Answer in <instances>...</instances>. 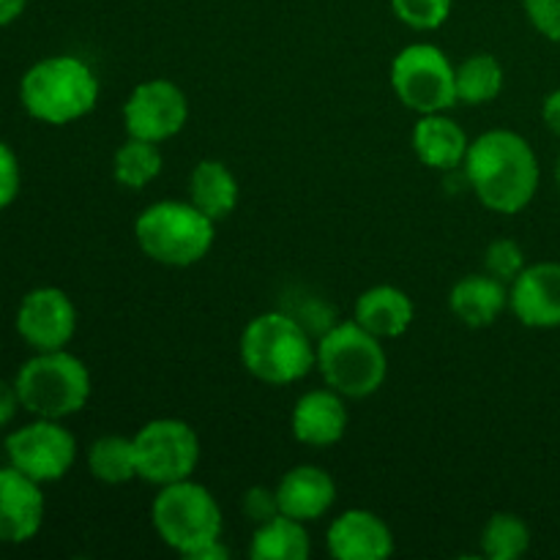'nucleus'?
Segmentation results:
<instances>
[{
	"label": "nucleus",
	"instance_id": "obj_15",
	"mask_svg": "<svg viewBox=\"0 0 560 560\" xmlns=\"http://www.w3.org/2000/svg\"><path fill=\"white\" fill-rule=\"evenodd\" d=\"M348 405L339 392L331 386L315 388V392L301 394L290 416V430L293 438L304 446L326 448L334 446L348 432Z\"/></svg>",
	"mask_w": 560,
	"mask_h": 560
},
{
	"label": "nucleus",
	"instance_id": "obj_4",
	"mask_svg": "<svg viewBox=\"0 0 560 560\" xmlns=\"http://www.w3.org/2000/svg\"><path fill=\"white\" fill-rule=\"evenodd\" d=\"M135 238L153 262L186 268L211 252L217 222L191 200H159L137 217Z\"/></svg>",
	"mask_w": 560,
	"mask_h": 560
},
{
	"label": "nucleus",
	"instance_id": "obj_30",
	"mask_svg": "<svg viewBox=\"0 0 560 560\" xmlns=\"http://www.w3.org/2000/svg\"><path fill=\"white\" fill-rule=\"evenodd\" d=\"M530 25L550 42L560 44V0H523Z\"/></svg>",
	"mask_w": 560,
	"mask_h": 560
},
{
	"label": "nucleus",
	"instance_id": "obj_18",
	"mask_svg": "<svg viewBox=\"0 0 560 560\" xmlns=\"http://www.w3.org/2000/svg\"><path fill=\"white\" fill-rule=\"evenodd\" d=\"M509 306V288L490 273H468L448 293V310L463 326L487 328Z\"/></svg>",
	"mask_w": 560,
	"mask_h": 560
},
{
	"label": "nucleus",
	"instance_id": "obj_27",
	"mask_svg": "<svg viewBox=\"0 0 560 560\" xmlns=\"http://www.w3.org/2000/svg\"><path fill=\"white\" fill-rule=\"evenodd\" d=\"M454 0H392V11L413 31H438L452 14Z\"/></svg>",
	"mask_w": 560,
	"mask_h": 560
},
{
	"label": "nucleus",
	"instance_id": "obj_3",
	"mask_svg": "<svg viewBox=\"0 0 560 560\" xmlns=\"http://www.w3.org/2000/svg\"><path fill=\"white\" fill-rule=\"evenodd\" d=\"M20 102L42 124H74L96 107L98 77L77 55H49L22 74Z\"/></svg>",
	"mask_w": 560,
	"mask_h": 560
},
{
	"label": "nucleus",
	"instance_id": "obj_34",
	"mask_svg": "<svg viewBox=\"0 0 560 560\" xmlns=\"http://www.w3.org/2000/svg\"><path fill=\"white\" fill-rule=\"evenodd\" d=\"M27 0H0V27L11 25V22H16L22 16V11H25Z\"/></svg>",
	"mask_w": 560,
	"mask_h": 560
},
{
	"label": "nucleus",
	"instance_id": "obj_23",
	"mask_svg": "<svg viewBox=\"0 0 560 560\" xmlns=\"http://www.w3.org/2000/svg\"><path fill=\"white\" fill-rule=\"evenodd\" d=\"M88 470L96 481L109 487L129 485L137 479L135 438L102 435L88 448Z\"/></svg>",
	"mask_w": 560,
	"mask_h": 560
},
{
	"label": "nucleus",
	"instance_id": "obj_13",
	"mask_svg": "<svg viewBox=\"0 0 560 560\" xmlns=\"http://www.w3.org/2000/svg\"><path fill=\"white\" fill-rule=\"evenodd\" d=\"M509 310L525 328H560V262L525 266L509 284Z\"/></svg>",
	"mask_w": 560,
	"mask_h": 560
},
{
	"label": "nucleus",
	"instance_id": "obj_6",
	"mask_svg": "<svg viewBox=\"0 0 560 560\" xmlns=\"http://www.w3.org/2000/svg\"><path fill=\"white\" fill-rule=\"evenodd\" d=\"M22 410L36 419H69L91 399V372L85 361L69 350L36 353L20 366L14 377Z\"/></svg>",
	"mask_w": 560,
	"mask_h": 560
},
{
	"label": "nucleus",
	"instance_id": "obj_7",
	"mask_svg": "<svg viewBox=\"0 0 560 560\" xmlns=\"http://www.w3.org/2000/svg\"><path fill=\"white\" fill-rule=\"evenodd\" d=\"M151 523L159 539L184 558H191L206 545L222 539L224 530L217 498L195 479L159 487V495L151 503Z\"/></svg>",
	"mask_w": 560,
	"mask_h": 560
},
{
	"label": "nucleus",
	"instance_id": "obj_20",
	"mask_svg": "<svg viewBox=\"0 0 560 560\" xmlns=\"http://www.w3.org/2000/svg\"><path fill=\"white\" fill-rule=\"evenodd\" d=\"M413 151L421 164L432 170H454L465 162L468 153V135L454 118L443 113L421 115L419 124L413 126Z\"/></svg>",
	"mask_w": 560,
	"mask_h": 560
},
{
	"label": "nucleus",
	"instance_id": "obj_14",
	"mask_svg": "<svg viewBox=\"0 0 560 560\" xmlns=\"http://www.w3.org/2000/svg\"><path fill=\"white\" fill-rule=\"evenodd\" d=\"M44 485L14 465L0 468V545H27L44 523Z\"/></svg>",
	"mask_w": 560,
	"mask_h": 560
},
{
	"label": "nucleus",
	"instance_id": "obj_11",
	"mask_svg": "<svg viewBox=\"0 0 560 560\" xmlns=\"http://www.w3.org/2000/svg\"><path fill=\"white\" fill-rule=\"evenodd\" d=\"M189 120L186 93L170 80H145L124 102V126L129 137L164 142Z\"/></svg>",
	"mask_w": 560,
	"mask_h": 560
},
{
	"label": "nucleus",
	"instance_id": "obj_28",
	"mask_svg": "<svg viewBox=\"0 0 560 560\" xmlns=\"http://www.w3.org/2000/svg\"><path fill=\"white\" fill-rule=\"evenodd\" d=\"M485 268H487V273H490V277L501 279V282H506V284H512L525 268L523 246H520L517 241H512V238H495L490 246H487Z\"/></svg>",
	"mask_w": 560,
	"mask_h": 560
},
{
	"label": "nucleus",
	"instance_id": "obj_22",
	"mask_svg": "<svg viewBox=\"0 0 560 560\" xmlns=\"http://www.w3.org/2000/svg\"><path fill=\"white\" fill-rule=\"evenodd\" d=\"M312 556V539L306 523L277 514L268 523L255 525L249 541L252 560H306Z\"/></svg>",
	"mask_w": 560,
	"mask_h": 560
},
{
	"label": "nucleus",
	"instance_id": "obj_1",
	"mask_svg": "<svg viewBox=\"0 0 560 560\" xmlns=\"http://www.w3.org/2000/svg\"><path fill=\"white\" fill-rule=\"evenodd\" d=\"M465 178L485 208L495 213L525 211L539 189V159L534 145L512 129H490L465 153Z\"/></svg>",
	"mask_w": 560,
	"mask_h": 560
},
{
	"label": "nucleus",
	"instance_id": "obj_12",
	"mask_svg": "<svg viewBox=\"0 0 560 560\" xmlns=\"http://www.w3.org/2000/svg\"><path fill=\"white\" fill-rule=\"evenodd\" d=\"M16 334L36 353L63 350L74 339L77 310L60 288H36L16 306Z\"/></svg>",
	"mask_w": 560,
	"mask_h": 560
},
{
	"label": "nucleus",
	"instance_id": "obj_24",
	"mask_svg": "<svg viewBox=\"0 0 560 560\" xmlns=\"http://www.w3.org/2000/svg\"><path fill=\"white\" fill-rule=\"evenodd\" d=\"M164 167L162 151L159 142L140 140V137H129L124 145L115 151L113 159V175L120 186L126 189H145L148 184L159 178Z\"/></svg>",
	"mask_w": 560,
	"mask_h": 560
},
{
	"label": "nucleus",
	"instance_id": "obj_35",
	"mask_svg": "<svg viewBox=\"0 0 560 560\" xmlns=\"http://www.w3.org/2000/svg\"><path fill=\"white\" fill-rule=\"evenodd\" d=\"M556 184H558V191H560V153H558V162H556Z\"/></svg>",
	"mask_w": 560,
	"mask_h": 560
},
{
	"label": "nucleus",
	"instance_id": "obj_9",
	"mask_svg": "<svg viewBox=\"0 0 560 560\" xmlns=\"http://www.w3.org/2000/svg\"><path fill=\"white\" fill-rule=\"evenodd\" d=\"M137 479L148 485H175L191 479L200 463V438L180 419H153L135 435Z\"/></svg>",
	"mask_w": 560,
	"mask_h": 560
},
{
	"label": "nucleus",
	"instance_id": "obj_32",
	"mask_svg": "<svg viewBox=\"0 0 560 560\" xmlns=\"http://www.w3.org/2000/svg\"><path fill=\"white\" fill-rule=\"evenodd\" d=\"M22 402H20V394H16L14 381H0V430L14 421V416L20 413Z\"/></svg>",
	"mask_w": 560,
	"mask_h": 560
},
{
	"label": "nucleus",
	"instance_id": "obj_17",
	"mask_svg": "<svg viewBox=\"0 0 560 560\" xmlns=\"http://www.w3.org/2000/svg\"><path fill=\"white\" fill-rule=\"evenodd\" d=\"M277 498L282 514L301 523H315L337 501V481L317 465H299L282 476L277 485Z\"/></svg>",
	"mask_w": 560,
	"mask_h": 560
},
{
	"label": "nucleus",
	"instance_id": "obj_25",
	"mask_svg": "<svg viewBox=\"0 0 560 560\" xmlns=\"http://www.w3.org/2000/svg\"><path fill=\"white\" fill-rule=\"evenodd\" d=\"M503 91V66L495 55L476 52L457 66V102L487 104Z\"/></svg>",
	"mask_w": 560,
	"mask_h": 560
},
{
	"label": "nucleus",
	"instance_id": "obj_19",
	"mask_svg": "<svg viewBox=\"0 0 560 560\" xmlns=\"http://www.w3.org/2000/svg\"><path fill=\"white\" fill-rule=\"evenodd\" d=\"M413 301L394 284H375L355 301L353 320L377 339H397L413 326Z\"/></svg>",
	"mask_w": 560,
	"mask_h": 560
},
{
	"label": "nucleus",
	"instance_id": "obj_33",
	"mask_svg": "<svg viewBox=\"0 0 560 560\" xmlns=\"http://www.w3.org/2000/svg\"><path fill=\"white\" fill-rule=\"evenodd\" d=\"M541 118H545L547 129H550L556 137H560V88H558V91H552L550 96L545 98V107H541Z\"/></svg>",
	"mask_w": 560,
	"mask_h": 560
},
{
	"label": "nucleus",
	"instance_id": "obj_29",
	"mask_svg": "<svg viewBox=\"0 0 560 560\" xmlns=\"http://www.w3.org/2000/svg\"><path fill=\"white\" fill-rule=\"evenodd\" d=\"M22 186V170H20V159H16L14 148L9 142L0 140V211L11 206L20 195Z\"/></svg>",
	"mask_w": 560,
	"mask_h": 560
},
{
	"label": "nucleus",
	"instance_id": "obj_21",
	"mask_svg": "<svg viewBox=\"0 0 560 560\" xmlns=\"http://www.w3.org/2000/svg\"><path fill=\"white\" fill-rule=\"evenodd\" d=\"M238 178L228 164L219 162V159H202L195 164L189 175V200L202 213H208L213 222L230 217L238 206Z\"/></svg>",
	"mask_w": 560,
	"mask_h": 560
},
{
	"label": "nucleus",
	"instance_id": "obj_8",
	"mask_svg": "<svg viewBox=\"0 0 560 560\" xmlns=\"http://www.w3.org/2000/svg\"><path fill=\"white\" fill-rule=\"evenodd\" d=\"M392 88L413 113H446L457 104V69L435 44H408L392 63Z\"/></svg>",
	"mask_w": 560,
	"mask_h": 560
},
{
	"label": "nucleus",
	"instance_id": "obj_5",
	"mask_svg": "<svg viewBox=\"0 0 560 560\" xmlns=\"http://www.w3.org/2000/svg\"><path fill=\"white\" fill-rule=\"evenodd\" d=\"M317 372L345 399L372 397L386 383L388 355L383 339L355 320L337 323L317 339Z\"/></svg>",
	"mask_w": 560,
	"mask_h": 560
},
{
	"label": "nucleus",
	"instance_id": "obj_31",
	"mask_svg": "<svg viewBox=\"0 0 560 560\" xmlns=\"http://www.w3.org/2000/svg\"><path fill=\"white\" fill-rule=\"evenodd\" d=\"M244 514L246 520L255 525H262L268 523V520L277 517V514H282L277 490H268V487H249L244 495Z\"/></svg>",
	"mask_w": 560,
	"mask_h": 560
},
{
	"label": "nucleus",
	"instance_id": "obj_16",
	"mask_svg": "<svg viewBox=\"0 0 560 560\" xmlns=\"http://www.w3.org/2000/svg\"><path fill=\"white\" fill-rule=\"evenodd\" d=\"M328 552L337 560H383L394 552V534L375 512L348 509L328 525Z\"/></svg>",
	"mask_w": 560,
	"mask_h": 560
},
{
	"label": "nucleus",
	"instance_id": "obj_2",
	"mask_svg": "<svg viewBox=\"0 0 560 560\" xmlns=\"http://www.w3.org/2000/svg\"><path fill=\"white\" fill-rule=\"evenodd\" d=\"M238 353L246 372L268 386H290L317 364V345L310 331L284 312L252 317L241 334Z\"/></svg>",
	"mask_w": 560,
	"mask_h": 560
},
{
	"label": "nucleus",
	"instance_id": "obj_26",
	"mask_svg": "<svg viewBox=\"0 0 560 560\" xmlns=\"http://www.w3.org/2000/svg\"><path fill=\"white\" fill-rule=\"evenodd\" d=\"M530 547V528L512 512H498L481 530V550L490 560H514Z\"/></svg>",
	"mask_w": 560,
	"mask_h": 560
},
{
	"label": "nucleus",
	"instance_id": "obj_10",
	"mask_svg": "<svg viewBox=\"0 0 560 560\" xmlns=\"http://www.w3.org/2000/svg\"><path fill=\"white\" fill-rule=\"evenodd\" d=\"M5 457L38 485H52L74 468L77 441L58 419H36L5 438Z\"/></svg>",
	"mask_w": 560,
	"mask_h": 560
}]
</instances>
